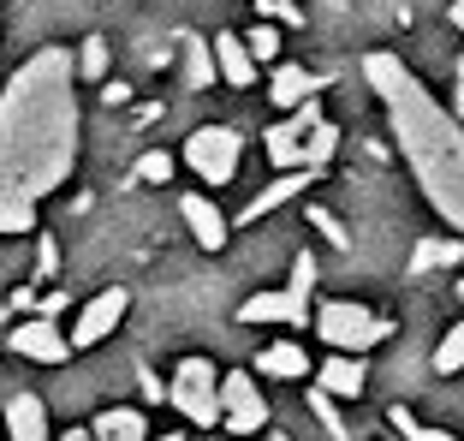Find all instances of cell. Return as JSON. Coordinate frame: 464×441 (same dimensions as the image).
Here are the masks:
<instances>
[{"instance_id": "15", "label": "cell", "mask_w": 464, "mask_h": 441, "mask_svg": "<svg viewBox=\"0 0 464 441\" xmlns=\"http://www.w3.org/2000/svg\"><path fill=\"white\" fill-rule=\"evenodd\" d=\"M90 441H150V424H143L137 406H108L90 429Z\"/></svg>"}, {"instance_id": "32", "label": "cell", "mask_w": 464, "mask_h": 441, "mask_svg": "<svg viewBox=\"0 0 464 441\" xmlns=\"http://www.w3.org/2000/svg\"><path fill=\"white\" fill-rule=\"evenodd\" d=\"M102 102H108V108H125V102H131V90H125V83H108V78H102Z\"/></svg>"}, {"instance_id": "25", "label": "cell", "mask_w": 464, "mask_h": 441, "mask_svg": "<svg viewBox=\"0 0 464 441\" xmlns=\"http://www.w3.org/2000/svg\"><path fill=\"white\" fill-rule=\"evenodd\" d=\"M245 48H250V60H274V54H280V30H274V24H256Z\"/></svg>"}, {"instance_id": "36", "label": "cell", "mask_w": 464, "mask_h": 441, "mask_svg": "<svg viewBox=\"0 0 464 441\" xmlns=\"http://www.w3.org/2000/svg\"><path fill=\"white\" fill-rule=\"evenodd\" d=\"M155 441H179V436H155Z\"/></svg>"}, {"instance_id": "11", "label": "cell", "mask_w": 464, "mask_h": 441, "mask_svg": "<svg viewBox=\"0 0 464 441\" xmlns=\"http://www.w3.org/2000/svg\"><path fill=\"white\" fill-rule=\"evenodd\" d=\"M238 317L245 322H310V299H298V292H256V299H245Z\"/></svg>"}, {"instance_id": "6", "label": "cell", "mask_w": 464, "mask_h": 441, "mask_svg": "<svg viewBox=\"0 0 464 441\" xmlns=\"http://www.w3.org/2000/svg\"><path fill=\"white\" fill-rule=\"evenodd\" d=\"M220 424H227L232 436H250V429L268 424V400H262V387L250 382V370L220 376Z\"/></svg>"}, {"instance_id": "37", "label": "cell", "mask_w": 464, "mask_h": 441, "mask_svg": "<svg viewBox=\"0 0 464 441\" xmlns=\"http://www.w3.org/2000/svg\"><path fill=\"white\" fill-rule=\"evenodd\" d=\"M459 299H464V280H459Z\"/></svg>"}, {"instance_id": "10", "label": "cell", "mask_w": 464, "mask_h": 441, "mask_svg": "<svg viewBox=\"0 0 464 441\" xmlns=\"http://www.w3.org/2000/svg\"><path fill=\"white\" fill-rule=\"evenodd\" d=\"M6 436L13 441H54L48 406H42L36 394H13V400H6Z\"/></svg>"}, {"instance_id": "21", "label": "cell", "mask_w": 464, "mask_h": 441, "mask_svg": "<svg viewBox=\"0 0 464 441\" xmlns=\"http://www.w3.org/2000/svg\"><path fill=\"white\" fill-rule=\"evenodd\" d=\"M256 370L262 376H286V382H292V376L310 370V358H304V346H268V352L256 358Z\"/></svg>"}, {"instance_id": "29", "label": "cell", "mask_w": 464, "mask_h": 441, "mask_svg": "<svg viewBox=\"0 0 464 441\" xmlns=\"http://www.w3.org/2000/svg\"><path fill=\"white\" fill-rule=\"evenodd\" d=\"M167 173H173V162H167V155H143V162H137V180H143V185H161Z\"/></svg>"}, {"instance_id": "13", "label": "cell", "mask_w": 464, "mask_h": 441, "mask_svg": "<svg viewBox=\"0 0 464 441\" xmlns=\"http://www.w3.org/2000/svg\"><path fill=\"white\" fill-rule=\"evenodd\" d=\"M310 180H315L310 167H286V173H280V180H274L268 191H256V197L245 203V220H262V215H274V209H280V203H292V197H298Z\"/></svg>"}, {"instance_id": "24", "label": "cell", "mask_w": 464, "mask_h": 441, "mask_svg": "<svg viewBox=\"0 0 464 441\" xmlns=\"http://www.w3.org/2000/svg\"><path fill=\"white\" fill-rule=\"evenodd\" d=\"M72 66H78V78H108V36H90Z\"/></svg>"}, {"instance_id": "34", "label": "cell", "mask_w": 464, "mask_h": 441, "mask_svg": "<svg viewBox=\"0 0 464 441\" xmlns=\"http://www.w3.org/2000/svg\"><path fill=\"white\" fill-rule=\"evenodd\" d=\"M452 24H459V30H464V0H452Z\"/></svg>"}, {"instance_id": "12", "label": "cell", "mask_w": 464, "mask_h": 441, "mask_svg": "<svg viewBox=\"0 0 464 441\" xmlns=\"http://www.w3.org/2000/svg\"><path fill=\"white\" fill-rule=\"evenodd\" d=\"M179 215L191 220V239H197L203 250H220V245H227V215H220L208 197H197V191L179 197Z\"/></svg>"}, {"instance_id": "31", "label": "cell", "mask_w": 464, "mask_h": 441, "mask_svg": "<svg viewBox=\"0 0 464 441\" xmlns=\"http://www.w3.org/2000/svg\"><path fill=\"white\" fill-rule=\"evenodd\" d=\"M262 13H274V18H286V24H298V6H292V0H256Z\"/></svg>"}, {"instance_id": "19", "label": "cell", "mask_w": 464, "mask_h": 441, "mask_svg": "<svg viewBox=\"0 0 464 441\" xmlns=\"http://www.w3.org/2000/svg\"><path fill=\"white\" fill-rule=\"evenodd\" d=\"M220 72H215V48H208L203 36H185V83L191 90H203V83H215Z\"/></svg>"}, {"instance_id": "27", "label": "cell", "mask_w": 464, "mask_h": 441, "mask_svg": "<svg viewBox=\"0 0 464 441\" xmlns=\"http://www.w3.org/2000/svg\"><path fill=\"white\" fill-rule=\"evenodd\" d=\"M310 220H315V233L328 239V245H340V250H345V245H352V239H345V227H340V220H334V215H328V209H310Z\"/></svg>"}, {"instance_id": "17", "label": "cell", "mask_w": 464, "mask_h": 441, "mask_svg": "<svg viewBox=\"0 0 464 441\" xmlns=\"http://www.w3.org/2000/svg\"><path fill=\"white\" fill-rule=\"evenodd\" d=\"M315 90H322V78L304 72V66H280V72H274V83H268V96L280 102V108H298V102H310Z\"/></svg>"}, {"instance_id": "35", "label": "cell", "mask_w": 464, "mask_h": 441, "mask_svg": "<svg viewBox=\"0 0 464 441\" xmlns=\"http://www.w3.org/2000/svg\"><path fill=\"white\" fill-rule=\"evenodd\" d=\"M60 441H90V429H66V436H60Z\"/></svg>"}, {"instance_id": "22", "label": "cell", "mask_w": 464, "mask_h": 441, "mask_svg": "<svg viewBox=\"0 0 464 441\" xmlns=\"http://www.w3.org/2000/svg\"><path fill=\"white\" fill-rule=\"evenodd\" d=\"M435 370H440V376L464 370V322H452V328L440 334V346H435Z\"/></svg>"}, {"instance_id": "8", "label": "cell", "mask_w": 464, "mask_h": 441, "mask_svg": "<svg viewBox=\"0 0 464 441\" xmlns=\"http://www.w3.org/2000/svg\"><path fill=\"white\" fill-rule=\"evenodd\" d=\"M322 120V108H315V96L310 102H298V108L286 113V125H274L268 132V162L286 173V167H298V155H304V138H310V125Z\"/></svg>"}, {"instance_id": "5", "label": "cell", "mask_w": 464, "mask_h": 441, "mask_svg": "<svg viewBox=\"0 0 464 441\" xmlns=\"http://www.w3.org/2000/svg\"><path fill=\"white\" fill-rule=\"evenodd\" d=\"M238 155H245V138H238L232 125H203V132H191V143H185V162H191L208 185H227L232 173H238Z\"/></svg>"}, {"instance_id": "30", "label": "cell", "mask_w": 464, "mask_h": 441, "mask_svg": "<svg viewBox=\"0 0 464 441\" xmlns=\"http://www.w3.org/2000/svg\"><path fill=\"white\" fill-rule=\"evenodd\" d=\"M36 275H60V245L48 233H42V245H36Z\"/></svg>"}, {"instance_id": "23", "label": "cell", "mask_w": 464, "mask_h": 441, "mask_svg": "<svg viewBox=\"0 0 464 441\" xmlns=\"http://www.w3.org/2000/svg\"><path fill=\"white\" fill-rule=\"evenodd\" d=\"M387 417H393V429H399L405 441H459V436H447V429H429L423 417H417V412H405V406H393Z\"/></svg>"}, {"instance_id": "9", "label": "cell", "mask_w": 464, "mask_h": 441, "mask_svg": "<svg viewBox=\"0 0 464 441\" xmlns=\"http://www.w3.org/2000/svg\"><path fill=\"white\" fill-rule=\"evenodd\" d=\"M6 346H13L18 358H36V364H66V352L72 346L60 340V328L48 317H36V322H18L13 334H6Z\"/></svg>"}, {"instance_id": "4", "label": "cell", "mask_w": 464, "mask_h": 441, "mask_svg": "<svg viewBox=\"0 0 464 441\" xmlns=\"http://www.w3.org/2000/svg\"><path fill=\"white\" fill-rule=\"evenodd\" d=\"M167 394H173V406L185 417H191V424H220V370L208 358H185L173 370V387H167Z\"/></svg>"}, {"instance_id": "38", "label": "cell", "mask_w": 464, "mask_h": 441, "mask_svg": "<svg viewBox=\"0 0 464 441\" xmlns=\"http://www.w3.org/2000/svg\"><path fill=\"white\" fill-rule=\"evenodd\" d=\"M274 441H286V436H274Z\"/></svg>"}, {"instance_id": "2", "label": "cell", "mask_w": 464, "mask_h": 441, "mask_svg": "<svg viewBox=\"0 0 464 441\" xmlns=\"http://www.w3.org/2000/svg\"><path fill=\"white\" fill-rule=\"evenodd\" d=\"M363 78L375 83V96H382V108H387V125H393V138H399V150H405L417 185H423L429 203L464 233V125L411 78L405 60L369 54Z\"/></svg>"}, {"instance_id": "28", "label": "cell", "mask_w": 464, "mask_h": 441, "mask_svg": "<svg viewBox=\"0 0 464 441\" xmlns=\"http://www.w3.org/2000/svg\"><path fill=\"white\" fill-rule=\"evenodd\" d=\"M310 287H315V262H310V257H298V262H292V280H286V292L310 299Z\"/></svg>"}, {"instance_id": "3", "label": "cell", "mask_w": 464, "mask_h": 441, "mask_svg": "<svg viewBox=\"0 0 464 441\" xmlns=\"http://www.w3.org/2000/svg\"><path fill=\"white\" fill-rule=\"evenodd\" d=\"M315 328H322V340L334 346V352H369V346H382L387 334H393V322L387 317H375L369 304H345V299H334V304H322L315 310Z\"/></svg>"}, {"instance_id": "26", "label": "cell", "mask_w": 464, "mask_h": 441, "mask_svg": "<svg viewBox=\"0 0 464 441\" xmlns=\"http://www.w3.org/2000/svg\"><path fill=\"white\" fill-rule=\"evenodd\" d=\"M310 412L322 417V429H328V436H345V424H340V412H334V394H322V387H315L310 394Z\"/></svg>"}, {"instance_id": "1", "label": "cell", "mask_w": 464, "mask_h": 441, "mask_svg": "<svg viewBox=\"0 0 464 441\" xmlns=\"http://www.w3.org/2000/svg\"><path fill=\"white\" fill-rule=\"evenodd\" d=\"M72 54L36 48L0 90V233H30L36 203L60 191L78 162Z\"/></svg>"}, {"instance_id": "20", "label": "cell", "mask_w": 464, "mask_h": 441, "mask_svg": "<svg viewBox=\"0 0 464 441\" xmlns=\"http://www.w3.org/2000/svg\"><path fill=\"white\" fill-rule=\"evenodd\" d=\"M435 262L459 269V262H464V245H459V239H423V245L411 250V269H417V275H423V269H435Z\"/></svg>"}, {"instance_id": "33", "label": "cell", "mask_w": 464, "mask_h": 441, "mask_svg": "<svg viewBox=\"0 0 464 441\" xmlns=\"http://www.w3.org/2000/svg\"><path fill=\"white\" fill-rule=\"evenodd\" d=\"M452 120H464V60H459V90H452Z\"/></svg>"}, {"instance_id": "18", "label": "cell", "mask_w": 464, "mask_h": 441, "mask_svg": "<svg viewBox=\"0 0 464 441\" xmlns=\"http://www.w3.org/2000/svg\"><path fill=\"white\" fill-rule=\"evenodd\" d=\"M334 150H340V125L315 120V125H310V138H304V155H298V167H310V173H322V167L334 162Z\"/></svg>"}, {"instance_id": "16", "label": "cell", "mask_w": 464, "mask_h": 441, "mask_svg": "<svg viewBox=\"0 0 464 441\" xmlns=\"http://www.w3.org/2000/svg\"><path fill=\"white\" fill-rule=\"evenodd\" d=\"M322 394H334V400L363 394V364H352V352H334V358L322 364Z\"/></svg>"}, {"instance_id": "14", "label": "cell", "mask_w": 464, "mask_h": 441, "mask_svg": "<svg viewBox=\"0 0 464 441\" xmlns=\"http://www.w3.org/2000/svg\"><path fill=\"white\" fill-rule=\"evenodd\" d=\"M208 48H215V72H220L227 83H238V90H245V83L256 78V60H250V48H245L238 36H232V30H220V36L208 42Z\"/></svg>"}, {"instance_id": "7", "label": "cell", "mask_w": 464, "mask_h": 441, "mask_svg": "<svg viewBox=\"0 0 464 441\" xmlns=\"http://www.w3.org/2000/svg\"><path fill=\"white\" fill-rule=\"evenodd\" d=\"M125 287H108V292H96V299L83 304V317H78V328H72V340L66 346H102L113 328H120V317H125Z\"/></svg>"}]
</instances>
